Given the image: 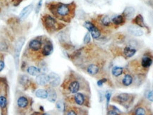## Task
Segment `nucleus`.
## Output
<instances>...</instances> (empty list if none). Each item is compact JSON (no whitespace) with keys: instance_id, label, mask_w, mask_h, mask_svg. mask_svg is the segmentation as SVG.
Here are the masks:
<instances>
[{"instance_id":"38","label":"nucleus","mask_w":153,"mask_h":115,"mask_svg":"<svg viewBox=\"0 0 153 115\" xmlns=\"http://www.w3.org/2000/svg\"><path fill=\"white\" fill-rule=\"evenodd\" d=\"M4 68V62L2 60H0V71H1Z\"/></svg>"},{"instance_id":"33","label":"nucleus","mask_w":153,"mask_h":115,"mask_svg":"<svg viewBox=\"0 0 153 115\" xmlns=\"http://www.w3.org/2000/svg\"><path fill=\"white\" fill-rule=\"evenodd\" d=\"M145 97L149 101L153 102V91L152 90H149L145 93Z\"/></svg>"},{"instance_id":"32","label":"nucleus","mask_w":153,"mask_h":115,"mask_svg":"<svg viewBox=\"0 0 153 115\" xmlns=\"http://www.w3.org/2000/svg\"><path fill=\"white\" fill-rule=\"evenodd\" d=\"M29 78L26 75H23V76H20V79H19V81L21 83V84H22L23 86H26L28 84L29 82Z\"/></svg>"},{"instance_id":"24","label":"nucleus","mask_w":153,"mask_h":115,"mask_svg":"<svg viewBox=\"0 0 153 115\" xmlns=\"http://www.w3.org/2000/svg\"><path fill=\"white\" fill-rule=\"evenodd\" d=\"M36 82L40 86H46L48 84V76L46 74H40L36 77Z\"/></svg>"},{"instance_id":"25","label":"nucleus","mask_w":153,"mask_h":115,"mask_svg":"<svg viewBox=\"0 0 153 115\" xmlns=\"http://www.w3.org/2000/svg\"><path fill=\"white\" fill-rule=\"evenodd\" d=\"M48 100L51 103H55L57 100V97H58V95H57L56 91L55 90L52 88H49L48 90Z\"/></svg>"},{"instance_id":"31","label":"nucleus","mask_w":153,"mask_h":115,"mask_svg":"<svg viewBox=\"0 0 153 115\" xmlns=\"http://www.w3.org/2000/svg\"><path fill=\"white\" fill-rule=\"evenodd\" d=\"M38 66V68L40 72L41 73H46L47 71H48V67H47L45 63H39Z\"/></svg>"},{"instance_id":"34","label":"nucleus","mask_w":153,"mask_h":115,"mask_svg":"<svg viewBox=\"0 0 153 115\" xmlns=\"http://www.w3.org/2000/svg\"><path fill=\"white\" fill-rule=\"evenodd\" d=\"M91 42V34L89 33H86L84 37V44H89Z\"/></svg>"},{"instance_id":"8","label":"nucleus","mask_w":153,"mask_h":115,"mask_svg":"<svg viewBox=\"0 0 153 115\" xmlns=\"http://www.w3.org/2000/svg\"><path fill=\"white\" fill-rule=\"evenodd\" d=\"M26 39L24 37H21L16 40V44L14 46V56L15 60V64H16V69L18 68V62H19V56L21 51L22 47L24 46V43H25Z\"/></svg>"},{"instance_id":"3","label":"nucleus","mask_w":153,"mask_h":115,"mask_svg":"<svg viewBox=\"0 0 153 115\" xmlns=\"http://www.w3.org/2000/svg\"><path fill=\"white\" fill-rule=\"evenodd\" d=\"M135 99V95L127 93H119L112 97V101L120 105L124 108L128 109L132 106Z\"/></svg>"},{"instance_id":"13","label":"nucleus","mask_w":153,"mask_h":115,"mask_svg":"<svg viewBox=\"0 0 153 115\" xmlns=\"http://www.w3.org/2000/svg\"><path fill=\"white\" fill-rule=\"evenodd\" d=\"M137 49L127 45L126 47H124L120 55H121L123 58H125V59H130V58H132L134 55H135L136 52H137Z\"/></svg>"},{"instance_id":"19","label":"nucleus","mask_w":153,"mask_h":115,"mask_svg":"<svg viewBox=\"0 0 153 115\" xmlns=\"http://www.w3.org/2000/svg\"><path fill=\"white\" fill-rule=\"evenodd\" d=\"M111 22L113 25L116 26H122L126 23V18L123 15H115L111 18Z\"/></svg>"},{"instance_id":"1","label":"nucleus","mask_w":153,"mask_h":115,"mask_svg":"<svg viewBox=\"0 0 153 115\" xmlns=\"http://www.w3.org/2000/svg\"><path fill=\"white\" fill-rule=\"evenodd\" d=\"M76 5L74 2L70 4L51 3L49 5V10L57 19L67 23L70 22L75 14Z\"/></svg>"},{"instance_id":"36","label":"nucleus","mask_w":153,"mask_h":115,"mask_svg":"<svg viewBox=\"0 0 153 115\" xmlns=\"http://www.w3.org/2000/svg\"><path fill=\"white\" fill-rule=\"evenodd\" d=\"M42 3H43V0H39L38 3L37 4L36 9H35V13H36V14H38L40 10H41V7H42Z\"/></svg>"},{"instance_id":"17","label":"nucleus","mask_w":153,"mask_h":115,"mask_svg":"<svg viewBox=\"0 0 153 115\" xmlns=\"http://www.w3.org/2000/svg\"><path fill=\"white\" fill-rule=\"evenodd\" d=\"M66 115H86V111L77 107H71V108L65 109Z\"/></svg>"},{"instance_id":"29","label":"nucleus","mask_w":153,"mask_h":115,"mask_svg":"<svg viewBox=\"0 0 153 115\" xmlns=\"http://www.w3.org/2000/svg\"><path fill=\"white\" fill-rule=\"evenodd\" d=\"M112 107V110H108L106 115H121L120 114V111L118 110L116 107H113V106H111Z\"/></svg>"},{"instance_id":"6","label":"nucleus","mask_w":153,"mask_h":115,"mask_svg":"<svg viewBox=\"0 0 153 115\" xmlns=\"http://www.w3.org/2000/svg\"><path fill=\"white\" fill-rule=\"evenodd\" d=\"M43 26H44L47 31L50 33H52L54 32L59 31L64 27L61 23L58 22L55 17L50 15L46 14L42 18Z\"/></svg>"},{"instance_id":"27","label":"nucleus","mask_w":153,"mask_h":115,"mask_svg":"<svg viewBox=\"0 0 153 115\" xmlns=\"http://www.w3.org/2000/svg\"><path fill=\"white\" fill-rule=\"evenodd\" d=\"M48 93L47 90H43V89H38L36 90L35 92V96L37 97H39V98L41 99H47L48 98Z\"/></svg>"},{"instance_id":"15","label":"nucleus","mask_w":153,"mask_h":115,"mask_svg":"<svg viewBox=\"0 0 153 115\" xmlns=\"http://www.w3.org/2000/svg\"><path fill=\"white\" fill-rule=\"evenodd\" d=\"M128 31L130 35H133L134 36L140 37L144 34L143 31L140 28L138 27L137 26L135 25H130L128 27Z\"/></svg>"},{"instance_id":"21","label":"nucleus","mask_w":153,"mask_h":115,"mask_svg":"<svg viewBox=\"0 0 153 115\" xmlns=\"http://www.w3.org/2000/svg\"><path fill=\"white\" fill-rule=\"evenodd\" d=\"M100 24L102 26L104 27H110L112 25V22H111V18L108 15H102L101 18H99Z\"/></svg>"},{"instance_id":"14","label":"nucleus","mask_w":153,"mask_h":115,"mask_svg":"<svg viewBox=\"0 0 153 115\" xmlns=\"http://www.w3.org/2000/svg\"><path fill=\"white\" fill-rule=\"evenodd\" d=\"M48 84L50 85L51 87L54 88L58 86L60 84V81H61V79H60V77L58 74L54 73L51 72L50 74L48 75Z\"/></svg>"},{"instance_id":"9","label":"nucleus","mask_w":153,"mask_h":115,"mask_svg":"<svg viewBox=\"0 0 153 115\" xmlns=\"http://www.w3.org/2000/svg\"><path fill=\"white\" fill-rule=\"evenodd\" d=\"M120 76H122L120 79V84L125 87H128L135 82V76L128 69H125L124 73Z\"/></svg>"},{"instance_id":"35","label":"nucleus","mask_w":153,"mask_h":115,"mask_svg":"<svg viewBox=\"0 0 153 115\" xmlns=\"http://www.w3.org/2000/svg\"><path fill=\"white\" fill-rule=\"evenodd\" d=\"M106 106L107 107H109V101H110L111 99V93L110 91H107L106 93Z\"/></svg>"},{"instance_id":"18","label":"nucleus","mask_w":153,"mask_h":115,"mask_svg":"<svg viewBox=\"0 0 153 115\" xmlns=\"http://www.w3.org/2000/svg\"><path fill=\"white\" fill-rule=\"evenodd\" d=\"M135 13V10L133 7H128L124 9L122 15L124 16V18H126V20H131L133 18Z\"/></svg>"},{"instance_id":"30","label":"nucleus","mask_w":153,"mask_h":115,"mask_svg":"<svg viewBox=\"0 0 153 115\" xmlns=\"http://www.w3.org/2000/svg\"><path fill=\"white\" fill-rule=\"evenodd\" d=\"M7 100L6 98V97L3 95H1L0 96V107H1V109H5L6 107H7Z\"/></svg>"},{"instance_id":"20","label":"nucleus","mask_w":153,"mask_h":115,"mask_svg":"<svg viewBox=\"0 0 153 115\" xmlns=\"http://www.w3.org/2000/svg\"><path fill=\"white\" fill-rule=\"evenodd\" d=\"M28 103H29L28 99L26 97H25V96H20L16 102L17 106L20 109L26 108L28 107Z\"/></svg>"},{"instance_id":"12","label":"nucleus","mask_w":153,"mask_h":115,"mask_svg":"<svg viewBox=\"0 0 153 115\" xmlns=\"http://www.w3.org/2000/svg\"><path fill=\"white\" fill-rule=\"evenodd\" d=\"M53 52V45L52 43L51 42V41L48 39H45L43 41V48L42 51H41V53H42L43 56H47L50 55Z\"/></svg>"},{"instance_id":"28","label":"nucleus","mask_w":153,"mask_h":115,"mask_svg":"<svg viewBox=\"0 0 153 115\" xmlns=\"http://www.w3.org/2000/svg\"><path fill=\"white\" fill-rule=\"evenodd\" d=\"M56 107L58 110L60 111V112H65V109H66V105L64 102H62L61 100L58 101L56 103Z\"/></svg>"},{"instance_id":"2","label":"nucleus","mask_w":153,"mask_h":115,"mask_svg":"<svg viewBox=\"0 0 153 115\" xmlns=\"http://www.w3.org/2000/svg\"><path fill=\"white\" fill-rule=\"evenodd\" d=\"M85 80L79 74L72 72L65 78L62 84L63 89L69 94H75L79 93L82 88L86 87L85 86Z\"/></svg>"},{"instance_id":"7","label":"nucleus","mask_w":153,"mask_h":115,"mask_svg":"<svg viewBox=\"0 0 153 115\" xmlns=\"http://www.w3.org/2000/svg\"><path fill=\"white\" fill-rule=\"evenodd\" d=\"M70 100L73 103L79 106H89V97L86 94L80 93V92L74 94Z\"/></svg>"},{"instance_id":"23","label":"nucleus","mask_w":153,"mask_h":115,"mask_svg":"<svg viewBox=\"0 0 153 115\" xmlns=\"http://www.w3.org/2000/svg\"><path fill=\"white\" fill-rule=\"evenodd\" d=\"M132 22L140 28H147L145 23L144 18H143V17L141 14L137 15L135 18H133V21H132Z\"/></svg>"},{"instance_id":"5","label":"nucleus","mask_w":153,"mask_h":115,"mask_svg":"<svg viewBox=\"0 0 153 115\" xmlns=\"http://www.w3.org/2000/svg\"><path fill=\"white\" fill-rule=\"evenodd\" d=\"M128 115H153L150 105L145 99H141L132 109Z\"/></svg>"},{"instance_id":"16","label":"nucleus","mask_w":153,"mask_h":115,"mask_svg":"<svg viewBox=\"0 0 153 115\" xmlns=\"http://www.w3.org/2000/svg\"><path fill=\"white\" fill-rule=\"evenodd\" d=\"M33 4H31L28 5L27 7H26L24 9H23V10L21 11L19 16H18L19 20L20 21L25 20L26 18H27L28 16H29L30 14L31 13V11H33Z\"/></svg>"},{"instance_id":"40","label":"nucleus","mask_w":153,"mask_h":115,"mask_svg":"<svg viewBox=\"0 0 153 115\" xmlns=\"http://www.w3.org/2000/svg\"><path fill=\"white\" fill-rule=\"evenodd\" d=\"M41 115H50V114H48V113H43V114H42Z\"/></svg>"},{"instance_id":"11","label":"nucleus","mask_w":153,"mask_h":115,"mask_svg":"<svg viewBox=\"0 0 153 115\" xmlns=\"http://www.w3.org/2000/svg\"><path fill=\"white\" fill-rule=\"evenodd\" d=\"M103 64H89L86 67V71L90 76H96L101 70Z\"/></svg>"},{"instance_id":"10","label":"nucleus","mask_w":153,"mask_h":115,"mask_svg":"<svg viewBox=\"0 0 153 115\" xmlns=\"http://www.w3.org/2000/svg\"><path fill=\"white\" fill-rule=\"evenodd\" d=\"M84 26L89 31L94 39H99L101 35V31L97 26H96L93 23L90 21H86L84 23Z\"/></svg>"},{"instance_id":"26","label":"nucleus","mask_w":153,"mask_h":115,"mask_svg":"<svg viewBox=\"0 0 153 115\" xmlns=\"http://www.w3.org/2000/svg\"><path fill=\"white\" fill-rule=\"evenodd\" d=\"M27 72L29 75L33 76H38L40 74V71L38 68L36 67H33V66H31V67H28Z\"/></svg>"},{"instance_id":"37","label":"nucleus","mask_w":153,"mask_h":115,"mask_svg":"<svg viewBox=\"0 0 153 115\" xmlns=\"http://www.w3.org/2000/svg\"><path fill=\"white\" fill-rule=\"evenodd\" d=\"M107 81V79L106 78H102V79H100L97 81V85L99 86V87H101L102 86V85H103L104 83H106Z\"/></svg>"},{"instance_id":"39","label":"nucleus","mask_w":153,"mask_h":115,"mask_svg":"<svg viewBox=\"0 0 153 115\" xmlns=\"http://www.w3.org/2000/svg\"><path fill=\"white\" fill-rule=\"evenodd\" d=\"M86 1H87V2L89 3V4H93L94 3V0H86Z\"/></svg>"},{"instance_id":"22","label":"nucleus","mask_w":153,"mask_h":115,"mask_svg":"<svg viewBox=\"0 0 153 115\" xmlns=\"http://www.w3.org/2000/svg\"><path fill=\"white\" fill-rule=\"evenodd\" d=\"M125 69L123 67H118V66H115L111 69V74L115 78H118L122 76L123 73H124Z\"/></svg>"},{"instance_id":"4","label":"nucleus","mask_w":153,"mask_h":115,"mask_svg":"<svg viewBox=\"0 0 153 115\" xmlns=\"http://www.w3.org/2000/svg\"><path fill=\"white\" fill-rule=\"evenodd\" d=\"M43 41L42 40V37H36V38L30 41V42L28 43V56H31L32 54L33 53V57H35V56L38 58L43 57L42 53H41V51H42L43 48Z\"/></svg>"}]
</instances>
